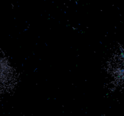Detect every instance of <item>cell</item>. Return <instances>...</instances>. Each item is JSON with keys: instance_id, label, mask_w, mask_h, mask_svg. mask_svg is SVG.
Returning <instances> with one entry per match:
<instances>
[{"instance_id": "1", "label": "cell", "mask_w": 124, "mask_h": 116, "mask_svg": "<svg viewBox=\"0 0 124 116\" xmlns=\"http://www.w3.org/2000/svg\"><path fill=\"white\" fill-rule=\"evenodd\" d=\"M16 81L15 72L8 62L0 57V94L10 91Z\"/></svg>"}, {"instance_id": "2", "label": "cell", "mask_w": 124, "mask_h": 116, "mask_svg": "<svg viewBox=\"0 0 124 116\" xmlns=\"http://www.w3.org/2000/svg\"><path fill=\"white\" fill-rule=\"evenodd\" d=\"M108 71L117 84L124 87V53L116 54L110 60Z\"/></svg>"}]
</instances>
